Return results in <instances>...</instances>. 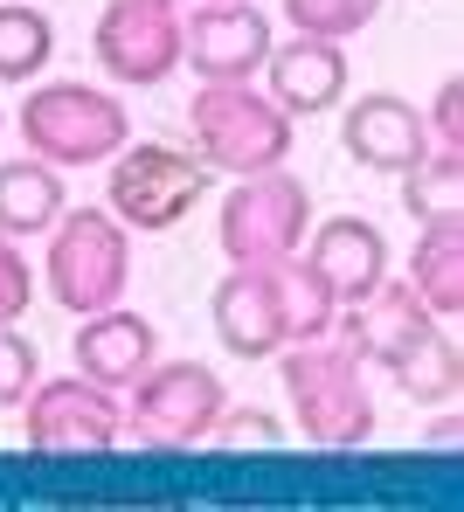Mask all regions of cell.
<instances>
[{"mask_svg": "<svg viewBox=\"0 0 464 512\" xmlns=\"http://www.w3.org/2000/svg\"><path fill=\"white\" fill-rule=\"evenodd\" d=\"M208 319H215V340L236 360H271L284 340H312L340 319V305L305 277L298 256L284 263H229V277L215 284L208 298Z\"/></svg>", "mask_w": 464, "mask_h": 512, "instance_id": "cell-1", "label": "cell"}, {"mask_svg": "<svg viewBox=\"0 0 464 512\" xmlns=\"http://www.w3.org/2000/svg\"><path fill=\"white\" fill-rule=\"evenodd\" d=\"M284 374V402L298 416V436L312 450H361L374 436V388H368V360L347 340V319H333L312 340H284L278 353Z\"/></svg>", "mask_w": 464, "mask_h": 512, "instance_id": "cell-2", "label": "cell"}, {"mask_svg": "<svg viewBox=\"0 0 464 512\" xmlns=\"http://www.w3.org/2000/svg\"><path fill=\"white\" fill-rule=\"evenodd\" d=\"M298 146L291 118L257 84H201L187 97V153L208 173H264L284 167Z\"/></svg>", "mask_w": 464, "mask_h": 512, "instance_id": "cell-3", "label": "cell"}, {"mask_svg": "<svg viewBox=\"0 0 464 512\" xmlns=\"http://www.w3.org/2000/svg\"><path fill=\"white\" fill-rule=\"evenodd\" d=\"M21 139L35 160H49L56 173L70 167H104L125 139H132V111L118 90L97 84H35L14 111Z\"/></svg>", "mask_w": 464, "mask_h": 512, "instance_id": "cell-4", "label": "cell"}, {"mask_svg": "<svg viewBox=\"0 0 464 512\" xmlns=\"http://www.w3.org/2000/svg\"><path fill=\"white\" fill-rule=\"evenodd\" d=\"M42 284L63 312H104L132 291V229L111 208H63L49 229Z\"/></svg>", "mask_w": 464, "mask_h": 512, "instance_id": "cell-5", "label": "cell"}, {"mask_svg": "<svg viewBox=\"0 0 464 512\" xmlns=\"http://www.w3.org/2000/svg\"><path fill=\"white\" fill-rule=\"evenodd\" d=\"M104 167H111L104 201H111V215H118L132 236H167V229H181L187 215L201 208V187H208V167H201L187 146H167V139H125Z\"/></svg>", "mask_w": 464, "mask_h": 512, "instance_id": "cell-6", "label": "cell"}, {"mask_svg": "<svg viewBox=\"0 0 464 512\" xmlns=\"http://www.w3.org/2000/svg\"><path fill=\"white\" fill-rule=\"evenodd\" d=\"M222 402H229V388H222L215 367H201V360H153L125 388L118 409H125V436L139 450H194V443H208Z\"/></svg>", "mask_w": 464, "mask_h": 512, "instance_id": "cell-7", "label": "cell"}, {"mask_svg": "<svg viewBox=\"0 0 464 512\" xmlns=\"http://www.w3.org/2000/svg\"><path fill=\"white\" fill-rule=\"evenodd\" d=\"M305 229H312V187L284 167L236 173V187L215 208V243L229 263H284L298 256Z\"/></svg>", "mask_w": 464, "mask_h": 512, "instance_id": "cell-8", "label": "cell"}, {"mask_svg": "<svg viewBox=\"0 0 464 512\" xmlns=\"http://www.w3.org/2000/svg\"><path fill=\"white\" fill-rule=\"evenodd\" d=\"M181 0H104L91 28V56L111 84H167L181 70Z\"/></svg>", "mask_w": 464, "mask_h": 512, "instance_id": "cell-9", "label": "cell"}, {"mask_svg": "<svg viewBox=\"0 0 464 512\" xmlns=\"http://www.w3.org/2000/svg\"><path fill=\"white\" fill-rule=\"evenodd\" d=\"M21 423H28V450L42 457H97L125 436V409L111 388H97L84 374H56L21 395Z\"/></svg>", "mask_w": 464, "mask_h": 512, "instance_id": "cell-10", "label": "cell"}, {"mask_svg": "<svg viewBox=\"0 0 464 512\" xmlns=\"http://www.w3.org/2000/svg\"><path fill=\"white\" fill-rule=\"evenodd\" d=\"M278 28L264 21L257 0H201L181 21V63L201 84H250L271 56Z\"/></svg>", "mask_w": 464, "mask_h": 512, "instance_id": "cell-11", "label": "cell"}, {"mask_svg": "<svg viewBox=\"0 0 464 512\" xmlns=\"http://www.w3.org/2000/svg\"><path fill=\"white\" fill-rule=\"evenodd\" d=\"M298 263H305V277L333 305H361L374 284L388 277V236L374 229L368 215H326L319 229H305Z\"/></svg>", "mask_w": 464, "mask_h": 512, "instance_id": "cell-12", "label": "cell"}, {"mask_svg": "<svg viewBox=\"0 0 464 512\" xmlns=\"http://www.w3.org/2000/svg\"><path fill=\"white\" fill-rule=\"evenodd\" d=\"M340 146H347L354 167H368V173H409L423 153H430V139H423V111H416L409 97H395V90H368V97L347 104V118H340Z\"/></svg>", "mask_w": 464, "mask_h": 512, "instance_id": "cell-13", "label": "cell"}, {"mask_svg": "<svg viewBox=\"0 0 464 512\" xmlns=\"http://www.w3.org/2000/svg\"><path fill=\"white\" fill-rule=\"evenodd\" d=\"M70 360H77L84 381L125 395V388L160 360V333H153V319H139V312H125V305H104V312H84V319H77Z\"/></svg>", "mask_w": 464, "mask_h": 512, "instance_id": "cell-14", "label": "cell"}, {"mask_svg": "<svg viewBox=\"0 0 464 512\" xmlns=\"http://www.w3.org/2000/svg\"><path fill=\"white\" fill-rule=\"evenodd\" d=\"M340 319H347V340L361 346V360L381 367V374H388L409 346H423L437 326H444V319L409 291V277H381L361 305H340Z\"/></svg>", "mask_w": 464, "mask_h": 512, "instance_id": "cell-15", "label": "cell"}, {"mask_svg": "<svg viewBox=\"0 0 464 512\" xmlns=\"http://www.w3.org/2000/svg\"><path fill=\"white\" fill-rule=\"evenodd\" d=\"M271 70V104L284 118H319L347 97V42H319V35H291V42H271L264 56Z\"/></svg>", "mask_w": 464, "mask_h": 512, "instance_id": "cell-16", "label": "cell"}, {"mask_svg": "<svg viewBox=\"0 0 464 512\" xmlns=\"http://www.w3.org/2000/svg\"><path fill=\"white\" fill-rule=\"evenodd\" d=\"M409 291H416L437 319H458V312H464V215H458V208H437V215L416 222Z\"/></svg>", "mask_w": 464, "mask_h": 512, "instance_id": "cell-17", "label": "cell"}, {"mask_svg": "<svg viewBox=\"0 0 464 512\" xmlns=\"http://www.w3.org/2000/svg\"><path fill=\"white\" fill-rule=\"evenodd\" d=\"M63 208H70V187H63V173L49 167V160L28 153V160L0 167V236H14V243L49 236Z\"/></svg>", "mask_w": 464, "mask_h": 512, "instance_id": "cell-18", "label": "cell"}, {"mask_svg": "<svg viewBox=\"0 0 464 512\" xmlns=\"http://www.w3.org/2000/svg\"><path fill=\"white\" fill-rule=\"evenodd\" d=\"M388 381H395L416 409H444V402H458V388H464V353H458V340L430 333L423 346H409V353L388 367Z\"/></svg>", "mask_w": 464, "mask_h": 512, "instance_id": "cell-19", "label": "cell"}, {"mask_svg": "<svg viewBox=\"0 0 464 512\" xmlns=\"http://www.w3.org/2000/svg\"><path fill=\"white\" fill-rule=\"evenodd\" d=\"M56 56V21L28 0H0V84H35Z\"/></svg>", "mask_w": 464, "mask_h": 512, "instance_id": "cell-20", "label": "cell"}, {"mask_svg": "<svg viewBox=\"0 0 464 512\" xmlns=\"http://www.w3.org/2000/svg\"><path fill=\"white\" fill-rule=\"evenodd\" d=\"M291 35H319V42H354L361 28L381 21V0H284Z\"/></svg>", "mask_w": 464, "mask_h": 512, "instance_id": "cell-21", "label": "cell"}, {"mask_svg": "<svg viewBox=\"0 0 464 512\" xmlns=\"http://www.w3.org/2000/svg\"><path fill=\"white\" fill-rule=\"evenodd\" d=\"M423 139H430V153H423V160L464 173V84H458V77H444V84H437L430 111H423Z\"/></svg>", "mask_w": 464, "mask_h": 512, "instance_id": "cell-22", "label": "cell"}, {"mask_svg": "<svg viewBox=\"0 0 464 512\" xmlns=\"http://www.w3.org/2000/svg\"><path fill=\"white\" fill-rule=\"evenodd\" d=\"M208 443H222V450H278L284 443V423L271 416V409H250V402H222V416H215V429H208Z\"/></svg>", "mask_w": 464, "mask_h": 512, "instance_id": "cell-23", "label": "cell"}, {"mask_svg": "<svg viewBox=\"0 0 464 512\" xmlns=\"http://www.w3.org/2000/svg\"><path fill=\"white\" fill-rule=\"evenodd\" d=\"M402 180V208L423 222V215H437V208H458V167H437V160H416L409 173H395Z\"/></svg>", "mask_w": 464, "mask_h": 512, "instance_id": "cell-24", "label": "cell"}, {"mask_svg": "<svg viewBox=\"0 0 464 512\" xmlns=\"http://www.w3.org/2000/svg\"><path fill=\"white\" fill-rule=\"evenodd\" d=\"M28 305H35V270L14 236H0V326H21Z\"/></svg>", "mask_w": 464, "mask_h": 512, "instance_id": "cell-25", "label": "cell"}, {"mask_svg": "<svg viewBox=\"0 0 464 512\" xmlns=\"http://www.w3.org/2000/svg\"><path fill=\"white\" fill-rule=\"evenodd\" d=\"M42 381V360H35V346L21 340L14 326H0V409H21V395Z\"/></svg>", "mask_w": 464, "mask_h": 512, "instance_id": "cell-26", "label": "cell"}, {"mask_svg": "<svg viewBox=\"0 0 464 512\" xmlns=\"http://www.w3.org/2000/svg\"><path fill=\"white\" fill-rule=\"evenodd\" d=\"M458 436H464V423H458V409L444 402V409H437V423H430V450H458Z\"/></svg>", "mask_w": 464, "mask_h": 512, "instance_id": "cell-27", "label": "cell"}, {"mask_svg": "<svg viewBox=\"0 0 464 512\" xmlns=\"http://www.w3.org/2000/svg\"><path fill=\"white\" fill-rule=\"evenodd\" d=\"M0 125H7V111H0Z\"/></svg>", "mask_w": 464, "mask_h": 512, "instance_id": "cell-28", "label": "cell"}]
</instances>
